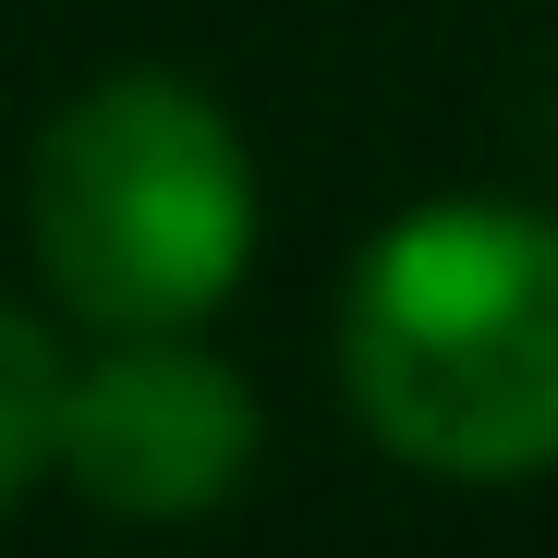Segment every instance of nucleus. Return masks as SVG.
Returning <instances> with one entry per match:
<instances>
[{
    "label": "nucleus",
    "instance_id": "1",
    "mask_svg": "<svg viewBox=\"0 0 558 558\" xmlns=\"http://www.w3.org/2000/svg\"><path fill=\"white\" fill-rule=\"evenodd\" d=\"M340 377L389 461L510 486L558 461V219L449 195L364 243L340 292Z\"/></svg>",
    "mask_w": 558,
    "mask_h": 558
},
{
    "label": "nucleus",
    "instance_id": "2",
    "mask_svg": "<svg viewBox=\"0 0 558 558\" xmlns=\"http://www.w3.org/2000/svg\"><path fill=\"white\" fill-rule=\"evenodd\" d=\"M37 267L98 328H195L255 255V158L182 73H110L37 134Z\"/></svg>",
    "mask_w": 558,
    "mask_h": 558
},
{
    "label": "nucleus",
    "instance_id": "3",
    "mask_svg": "<svg viewBox=\"0 0 558 558\" xmlns=\"http://www.w3.org/2000/svg\"><path fill=\"white\" fill-rule=\"evenodd\" d=\"M61 474L110 522H195L255 474V389L182 328H110L61 389Z\"/></svg>",
    "mask_w": 558,
    "mask_h": 558
},
{
    "label": "nucleus",
    "instance_id": "4",
    "mask_svg": "<svg viewBox=\"0 0 558 558\" xmlns=\"http://www.w3.org/2000/svg\"><path fill=\"white\" fill-rule=\"evenodd\" d=\"M61 389H73L61 340L25 304H0V510H13L37 474H61Z\"/></svg>",
    "mask_w": 558,
    "mask_h": 558
}]
</instances>
